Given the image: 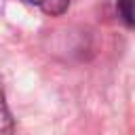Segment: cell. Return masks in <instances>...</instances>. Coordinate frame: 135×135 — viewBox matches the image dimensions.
<instances>
[{
	"instance_id": "cell-2",
	"label": "cell",
	"mask_w": 135,
	"mask_h": 135,
	"mask_svg": "<svg viewBox=\"0 0 135 135\" xmlns=\"http://www.w3.org/2000/svg\"><path fill=\"white\" fill-rule=\"evenodd\" d=\"M0 135H15V122H13V114L6 105L4 93L0 89Z\"/></svg>"
},
{
	"instance_id": "cell-3",
	"label": "cell",
	"mask_w": 135,
	"mask_h": 135,
	"mask_svg": "<svg viewBox=\"0 0 135 135\" xmlns=\"http://www.w3.org/2000/svg\"><path fill=\"white\" fill-rule=\"evenodd\" d=\"M116 11L120 21L135 30V0H116Z\"/></svg>"
},
{
	"instance_id": "cell-1",
	"label": "cell",
	"mask_w": 135,
	"mask_h": 135,
	"mask_svg": "<svg viewBox=\"0 0 135 135\" xmlns=\"http://www.w3.org/2000/svg\"><path fill=\"white\" fill-rule=\"evenodd\" d=\"M25 2L38 6L42 13H46V15H51V17L63 15V13L68 11V6H70V0H25Z\"/></svg>"
}]
</instances>
